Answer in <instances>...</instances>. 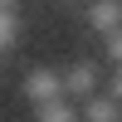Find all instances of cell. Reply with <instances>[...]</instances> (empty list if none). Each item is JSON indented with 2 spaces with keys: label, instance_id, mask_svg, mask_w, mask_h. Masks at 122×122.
<instances>
[{
  "label": "cell",
  "instance_id": "8992f818",
  "mask_svg": "<svg viewBox=\"0 0 122 122\" xmlns=\"http://www.w3.org/2000/svg\"><path fill=\"white\" fill-rule=\"evenodd\" d=\"M15 39H20V10H0V54L15 49Z\"/></svg>",
  "mask_w": 122,
  "mask_h": 122
},
{
  "label": "cell",
  "instance_id": "52a82bcc",
  "mask_svg": "<svg viewBox=\"0 0 122 122\" xmlns=\"http://www.w3.org/2000/svg\"><path fill=\"white\" fill-rule=\"evenodd\" d=\"M103 93H112L117 103H122V68H112V73H107V83H103Z\"/></svg>",
  "mask_w": 122,
  "mask_h": 122
},
{
  "label": "cell",
  "instance_id": "3957f363",
  "mask_svg": "<svg viewBox=\"0 0 122 122\" xmlns=\"http://www.w3.org/2000/svg\"><path fill=\"white\" fill-rule=\"evenodd\" d=\"M88 25L98 39H107L112 29H122V0H93L88 5Z\"/></svg>",
  "mask_w": 122,
  "mask_h": 122
},
{
  "label": "cell",
  "instance_id": "ba28073f",
  "mask_svg": "<svg viewBox=\"0 0 122 122\" xmlns=\"http://www.w3.org/2000/svg\"><path fill=\"white\" fill-rule=\"evenodd\" d=\"M0 10H20V0H0Z\"/></svg>",
  "mask_w": 122,
  "mask_h": 122
},
{
  "label": "cell",
  "instance_id": "277c9868",
  "mask_svg": "<svg viewBox=\"0 0 122 122\" xmlns=\"http://www.w3.org/2000/svg\"><path fill=\"white\" fill-rule=\"evenodd\" d=\"M78 112H83V122H122V103L112 93H98V98H88Z\"/></svg>",
  "mask_w": 122,
  "mask_h": 122
},
{
  "label": "cell",
  "instance_id": "6da1fadb",
  "mask_svg": "<svg viewBox=\"0 0 122 122\" xmlns=\"http://www.w3.org/2000/svg\"><path fill=\"white\" fill-rule=\"evenodd\" d=\"M59 73H64V98H73L78 107H83L88 98H98V93H103V83H107L98 59H78V64L59 68Z\"/></svg>",
  "mask_w": 122,
  "mask_h": 122
},
{
  "label": "cell",
  "instance_id": "5b68a950",
  "mask_svg": "<svg viewBox=\"0 0 122 122\" xmlns=\"http://www.w3.org/2000/svg\"><path fill=\"white\" fill-rule=\"evenodd\" d=\"M34 122H83L73 98H54V103H39L34 107Z\"/></svg>",
  "mask_w": 122,
  "mask_h": 122
},
{
  "label": "cell",
  "instance_id": "7a4b0ae2",
  "mask_svg": "<svg viewBox=\"0 0 122 122\" xmlns=\"http://www.w3.org/2000/svg\"><path fill=\"white\" fill-rule=\"evenodd\" d=\"M20 88H25V98L34 107L39 103H54V98H64V73H59V68H29Z\"/></svg>",
  "mask_w": 122,
  "mask_h": 122
}]
</instances>
